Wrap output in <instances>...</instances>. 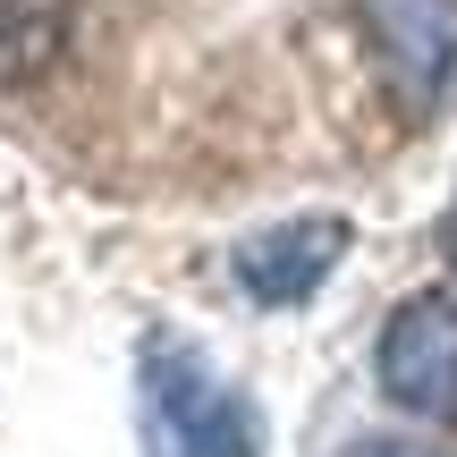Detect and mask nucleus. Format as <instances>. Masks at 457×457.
<instances>
[{
	"label": "nucleus",
	"mask_w": 457,
	"mask_h": 457,
	"mask_svg": "<svg viewBox=\"0 0 457 457\" xmlns=\"http://www.w3.org/2000/svg\"><path fill=\"white\" fill-rule=\"evenodd\" d=\"M145 449L153 457H262V407L204 364V347H145Z\"/></svg>",
	"instance_id": "f257e3e1"
},
{
	"label": "nucleus",
	"mask_w": 457,
	"mask_h": 457,
	"mask_svg": "<svg viewBox=\"0 0 457 457\" xmlns=\"http://www.w3.org/2000/svg\"><path fill=\"white\" fill-rule=\"evenodd\" d=\"M373 68L407 119H432L457 94V0H356Z\"/></svg>",
	"instance_id": "f03ea898"
},
{
	"label": "nucleus",
	"mask_w": 457,
	"mask_h": 457,
	"mask_svg": "<svg viewBox=\"0 0 457 457\" xmlns=\"http://www.w3.org/2000/svg\"><path fill=\"white\" fill-rule=\"evenodd\" d=\"M373 373H381V398H390V407L457 432V296L449 288L407 296V305L390 313Z\"/></svg>",
	"instance_id": "7ed1b4c3"
},
{
	"label": "nucleus",
	"mask_w": 457,
	"mask_h": 457,
	"mask_svg": "<svg viewBox=\"0 0 457 457\" xmlns=\"http://www.w3.org/2000/svg\"><path fill=\"white\" fill-rule=\"evenodd\" d=\"M339 254H347V220L339 212H305V220H279L262 237H245L228 271H237V288L254 305H305L339 271Z\"/></svg>",
	"instance_id": "20e7f679"
},
{
	"label": "nucleus",
	"mask_w": 457,
	"mask_h": 457,
	"mask_svg": "<svg viewBox=\"0 0 457 457\" xmlns=\"http://www.w3.org/2000/svg\"><path fill=\"white\" fill-rule=\"evenodd\" d=\"M68 17H77V0H0V85L43 77L68 51Z\"/></svg>",
	"instance_id": "39448f33"
},
{
	"label": "nucleus",
	"mask_w": 457,
	"mask_h": 457,
	"mask_svg": "<svg viewBox=\"0 0 457 457\" xmlns=\"http://www.w3.org/2000/svg\"><path fill=\"white\" fill-rule=\"evenodd\" d=\"M347 457H432V449H415V441H364V449H347Z\"/></svg>",
	"instance_id": "423d86ee"
},
{
	"label": "nucleus",
	"mask_w": 457,
	"mask_h": 457,
	"mask_svg": "<svg viewBox=\"0 0 457 457\" xmlns=\"http://www.w3.org/2000/svg\"><path fill=\"white\" fill-rule=\"evenodd\" d=\"M441 254L457 262V204H449V220H441Z\"/></svg>",
	"instance_id": "0eeeda50"
}]
</instances>
